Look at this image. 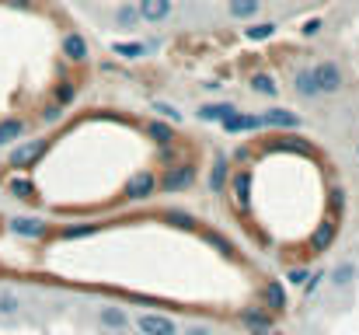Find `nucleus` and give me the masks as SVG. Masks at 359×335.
Returning a JSON list of instances; mask_svg holds the SVG:
<instances>
[{
  "label": "nucleus",
  "mask_w": 359,
  "mask_h": 335,
  "mask_svg": "<svg viewBox=\"0 0 359 335\" xmlns=\"http://www.w3.org/2000/svg\"><path fill=\"white\" fill-rule=\"evenodd\" d=\"M251 91L255 95H262V98H276L279 95V84H276V77L272 74H265V70H258V74H251Z\"/></svg>",
  "instance_id": "obj_18"
},
{
  "label": "nucleus",
  "mask_w": 359,
  "mask_h": 335,
  "mask_svg": "<svg viewBox=\"0 0 359 335\" xmlns=\"http://www.w3.org/2000/svg\"><path fill=\"white\" fill-rule=\"evenodd\" d=\"M265 301L272 304V311H279V308L286 304V297H283V287H279V283H269V287H265Z\"/></svg>",
  "instance_id": "obj_27"
},
{
  "label": "nucleus",
  "mask_w": 359,
  "mask_h": 335,
  "mask_svg": "<svg viewBox=\"0 0 359 335\" xmlns=\"http://www.w3.org/2000/svg\"><path fill=\"white\" fill-rule=\"evenodd\" d=\"M210 244H213V248H220L224 255H234V248H231V241H227V237H220V234H210Z\"/></svg>",
  "instance_id": "obj_32"
},
{
  "label": "nucleus",
  "mask_w": 359,
  "mask_h": 335,
  "mask_svg": "<svg viewBox=\"0 0 359 335\" xmlns=\"http://www.w3.org/2000/svg\"><path fill=\"white\" fill-rule=\"evenodd\" d=\"M25 129H28V122H25L21 115H7V119H0V147H14V143L25 136Z\"/></svg>",
  "instance_id": "obj_14"
},
{
  "label": "nucleus",
  "mask_w": 359,
  "mask_h": 335,
  "mask_svg": "<svg viewBox=\"0 0 359 335\" xmlns=\"http://www.w3.org/2000/svg\"><path fill=\"white\" fill-rule=\"evenodd\" d=\"M353 280H356V265H353V262H342V265L332 272V283H335V287H349Z\"/></svg>",
  "instance_id": "obj_25"
},
{
  "label": "nucleus",
  "mask_w": 359,
  "mask_h": 335,
  "mask_svg": "<svg viewBox=\"0 0 359 335\" xmlns=\"http://www.w3.org/2000/svg\"><path fill=\"white\" fill-rule=\"evenodd\" d=\"M42 119H46V122H60V119H63V109H60V105H46V109H42Z\"/></svg>",
  "instance_id": "obj_35"
},
{
  "label": "nucleus",
  "mask_w": 359,
  "mask_h": 335,
  "mask_svg": "<svg viewBox=\"0 0 359 335\" xmlns=\"http://www.w3.org/2000/svg\"><path fill=\"white\" fill-rule=\"evenodd\" d=\"M112 21H116V28L119 32H136L143 21H140V11H136V0H122L119 7H116V14H112Z\"/></svg>",
  "instance_id": "obj_10"
},
{
  "label": "nucleus",
  "mask_w": 359,
  "mask_h": 335,
  "mask_svg": "<svg viewBox=\"0 0 359 335\" xmlns=\"http://www.w3.org/2000/svg\"><path fill=\"white\" fill-rule=\"evenodd\" d=\"M224 126V133H255V129H262V119L255 115V112H234L231 119H224L220 122Z\"/></svg>",
  "instance_id": "obj_13"
},
{
  "label": "nucleus",
  "mask_w": 359,
  "mask_h": 335,
  "mask_svg": "<svg viewBox=\"0 0 359 335\" xmlns=\"http://www.w3.org/2000/svg\"><path fill=\"white\" fill-rule=\"evenodd\" d=\"M307 276H311L307 269H290V272H286V280H290L293 287H304V283H307Z\"/></svg>",
  "instance_id": "obj_33"
},
{
  "label": "nucleus",
  "mask_w": 359,
  "mask_h": 335,
  "mask_svg": "<svg viewBox=\"0 0 359 335\" xmlns=\"http://www.w3.org/2000/svg\"><path fill=\"white\" fill-rule=\"evenodd\" d=\"M227 11H231L234 21H255L262 14V0H231Z\"/></svg>",
  "instance_id": "obj_17"
},
{
  "label": "nucleus",
  "mask_w": 359,
  "mask_h": 335,
  "mask_svg": "<svg viewBox=\"0 0 359 335\" xmlns=\"http://www.w3.org/2000/svg\"><path fill=\"white\" fill-rule=\"evenodd\" d=\"M255 335H283V332H276V329H262V332H255Z\"/></svg>",
  "instance_id": "obj_38"
},
{
  "label": "nucleus",
  "mask_w": 359,
  "mask_h": 335,
  "mask_svg": "<svg viewBox=\"0 0 359 335\" xmlns=\"http://www.w3.org/2000/svg\"><path fill=\"white\" fill-rule=\"evenodd\" d=\"M192 182H196V168H189V164H175V168L164 171V178L157 182V189H164V192H182V189H189Z\"/></svg>",
  "instance_id": "obj_6"
},
{
  "label": "nucleus",
  "mask_w": 359,
  "mask_h": 335,
  "mask_svg": "<svg viewBox=\"0 0 359 335\" xmlns=\"http://www.w3.org/2000/svg\"><path fill=\"white\" fill-rule=\"evenodd\" d=\"M356 157H359V140H356Z\"/></svg>",
  "instance_id": "obj_39"
},
{
  "label": "nucleus",
  "mask_w": 359,
  "mask_h": 335,
  "mask_svg": "<svg viewBox=\"0 0 359 335\" xmlns=\"http://www.w3.org/2000/svg\"><path fill=\"white\" fill-rule=\"evenodd\" d=\"M290 84H293V95H297V98H304V102L321 98V95H318V84H314L311 67H297V70H293V77H290Z\"/></svg>",
  "instance_id": "obj_9"
},
{
  "label": "nucleus",
  "mask_w": 359,
  "mask_h": 335,
  "mask_svg": "<svg viewBox=\"0 0 359 335\" xmlns=\"http://www.w3.org/2000/svg\"><path fill=\"white\" fill-rule=\"evenodd\" d=\"M178 335H213V325L196 322V325H185V332H178Z\"/></svg>",
  "instance_id": "obj_31"
},
{
  "label": "nucleus",
  "mask_w": 359,
  "mask_h": 335,
  "mask_svg": "<svg viewBox=\"0 0 359 335\" xmlns=\"http://www.w3.org/2000/svg\"><path fill=\"white\" fill-rule=\"evenodd\" d=\"M147 133H150V140H154L157 147H164V150L175 143V126H171V122H164V119H154V122L147 126Z\"/></svg>",
  "instance_id": "obj_19"
},
{
  "label": "nucleus",
  "mask_w": 359,
  "mask_h": 335,
  "mask_svg": "<svg viewBox=\"0 0 359 335\" xmlns=\"http://www.w3.org/2000/svg\"><path fill=\"white\" fill-rule=\"evenodd\" d=\"M56 98H60V102H74V98H77V88H70V84H63V88L56 91Z\"/></svg>",
  "instance_id": "obj_37"
},
{
  "label": "nucleus",
  "mask_w": 359,
  "mask_h": 335,
  "mask_svg": "<svg viewBox=\"0 0 359 335\" xmlns=\"http://www.w3.org/2000/svg\"><path fill=\"white\" fill-rule=\"evenodd\" d=\"M46 150H49V140H18L14 150H11V157H7V164L14 171H32L46 157Z\"/></svg>",
  "instance_id": "obj_1"
},
{
  "label": "nucleus",
  "mask_w": 359,
  "mask_h": 335,
  "mask_svg": "<svg viewBox=\"0 0 359 335\" xmlns=\"http://www.w3.org/2000/svg\"><path fill=\"white\" fill-rule=\"evenodd\" d=\"M227 178H231V164H227L224 154H217L213 171H210V189H213V192H224V189H227Z\"/></svg>",
  "instance_id": "obj_20"
},
{
  "label": "nucleus",
  "mask_w": 359,
  "mask_h": 335,
  "mask_svg": "<svg viewBox=\"0 0 359 335\" xmlns=\"http://www.w3.org/2000/svg\"><path fill=\"white\" fill-rule=\"evenodd\" d=\"M244 35H248L251 42H262V39H272V35H276V25H272V21H251V25L244 28Z\"/></svg>",
  "instance_id": "obj_22"
},
{
  "label": "nucleus",
  "mask_w": 359,
  "mask_h": 335,
  "mask_svg": "<svg viewBox=\"0 0 359 335\" xmlns=\"http://www.w3.org/2000/svg\"><path fill=\"white\" fill-rule=\"evenodd\" d=\"M234 112H238L234 102H206V105H199L196 115H199L203 122H217V126H220V122H224V119H231Z\"/></svg>",
  "instance_id": "obj_15"
},
{
  "label": "nucleus",
  "mask_w": 359,
  "mask_h": 335,
  "mask_svg": "<svg viewBox=\"0 0 359 335\" xmlns=\"http://www.w3.org/2000/svg\"><path fill=\"white\" fill-rule=\"evenodd\" d=\"M63 56H67V60H74V63H84V60L91 56L88 39H84L81 32H67V35H63Z\"/></svg>",
  "instance_id": "obj_11"
},
{
  "label": "nucleus",
  "mask_w": 359,
  "mask_h": 335,
  "mask_svg": "<svg viewBox=\"0 0 359 335\" xmlns=\"http://www.w3.org/2000/svg\"><path fill=\"white\" fill-rule=\"evenodd\" d=\"M231 178H234V182H231V185H234V203H238L241 214H248V210H251V171L241 168Z\"/></svg>",
  "instance_id": "obj_12"
},
{
  "label": "nucleus",
  "mask_w": 359,
  "mask_h": 335,
  "mask_svg": "<svg viewBox=\"0 0 359 335\" xmlns=\"http://www.w3.org/2000/svg\"><path fill=\"white\" fill-rule=\"evenodd\" d=\"M318 32H321V18H311V21L304 25V35H307V39H314Z\"/></svg>",
  "instance_id": "obj_36"
},
{
  "label": "nucleus",
  "mask_w": 359,
  "mask_h": 335,
  "mask_svg": "<svg viewBox=\"0 0 359 335\" xmlns=\"http://www.w3.org/2000/svg\"><path fill=\"white\" fill-rule=\"evenodd\" d=\"M11 192H14V199H35V185L28 178H14L11 182Z\"/></svg>",
  "instance_id": "obj_26"
},
{
  "label": "nucleus",
  "mask_w": 359,
  "mask_h": 335,
  "mask_svg": "<svg viewBox=\"0 0 359 335\" xmlns=\"http://www.w3.org/2000/svg\"><path fill=\"white\" fill-rule=\"evenodd\" d=\"M98 322H102V329L126 332V329H129V311H122V308H116V304H109V308L98 311Z\"/></svg>",
  "instance_id": "obj_16"
},
{
  "label": "nucleus",
  "mask_w": 359,
  "mask_h": 335,
  "mask_svg": "<svg viewBox=\"0 0 359 335\" xmlns=\"http://www.w3.org/2000/svg\"><path fill=\"white\" fill-rule=\"evenodd\" d=\"M168 221H175V227H192V217L189 214H178V210H171V214H164Z\"/></svg>",
  "instance_id": "obj_34"
},
{
  "label": "nucleus",
  "mask_w": 359,
  "mask_h": 335,
  "mask_svg": "<svg viewBox=\"0 0 359 335\" xmlns=\"http://www.w3.org/2000/svg\"><path fill=\"white\" fill-rule=\"evenodd\" d=\"M91 234H98V223H74V227H63V237H67V241L91 237Z\"/></svg>",
  "instance_id": "obj_24"
},
{
  "label": "nucleus",
  "mask_w": 359,
  "mask_h": 335,
  "mask_svg": "<svg viewBox=\"0 0 359 335\" xmlns=\"http://www.w3.org/2000/svg\"><path fill=\"white\" fill-rule=\"evenodd\" d=\"M116 53L126 60H140L143 53H150V46L147 42H116Z\"/></svg>",
  "instance_id": "obj_23"
},
{
  "label": "nucleus",
  "mask_w": 359,
  "mask_h": 335,
  "mask_svg": "<svg viewBox=\"0 0 359 335\" xmlns=\"http://www.w3.org/2000/svg\"><path fill=\"white\" fill-rule=\"evenodd\" d=\"M154 192H157V175H154V171H136V175H129V182H126V189H122V196L133 199V203H143V199H150Z\"/></svg>",
  "instance_id": "obj_3"
},
{
  "label": "nucleus",
  "mask_w": 359,
  "mask_h": 335,
  "mask_svg": "<svg viewBox=\"0 0 359 335\" xmlns=\"http://www.w3.org/2000/svg\"><path fill=\"white\" fill-rule=\"evenodd\" d=\"M314 74V84H318V95H339L346 88V70L335 63V60H318L311 67Z\"/></svg>",
  "instance_id": "obj_2"
},
{
  "label": "nucleus",
  "mask_w": 359,
  "mask_h": 335,
  "mask_svg": "<svg viewBox=\"0 0 359 335\" xmlns=\"http://www.w3.org/2000/svg\"><path fill=\"white\" fill-rule=\"evenodd\" d=\"M7 227H11L14 237H25V241H42V237H49V223L42 221V217H14Z\"/></svg>",
  "instance_id": "obj_4"
},
{
  "label": "nucleus",
  "mask_w": 359,
  "mask_h": 335,
  "mask_svg": "<svg viewBox=\"0 0 359 335\" xmlns=\"http://www.w3.org/2000/svg\"><path fill=\"white\" fill-rule=\"evenodd\" d=\"M241 322H244L251 332H262V329L272 325V315H269V308H248V311H241Z\"/></svg>",
  "instance_id": "obj_21"
},
{
  "label": "nucleus",
  "mask_w": 359,
  "mask_h": 335,
  "mask_svg": "<svg viewBox=\"0 0 359 335\" xmlns=\"http://www.w3.org/2000/svg\"><path fill=\"white\" fill-rule=\"evenodd\" d=\"M154 112H157L161 119H168V122H182V112L175 109L171 102H154Z\"/></svg>",
  "instance_id": "obj_28"
},
{
  "label": "nucleus",
  "mask_w": 359,
  "mask_h": 335,
  "mask_svg": "<svg viewBox=\"0 0 359 335\" xmlns=\"http://www.w3.org/2000/svg\"><path fill=\"white\" fill-rule=\"evenodd\" d=\"M332 234H335V230H332V223H325V227H318V234L311 237V244H314V248H328Z\"/></svg>",
  "instance_id": "obj_29"
},
{
  "label": "nucleus",
  "mask_w": 359,
  "mask_h": 335,
  "mask_svg": "<svg viewBox=\"0 0 359 335\" xmlns=\"http://www.w3.org/2000/svg\"><path fill=\"white\" fill-rule=\"evenodd\" d=\"M258 119H262V129L269 126V129H300V115L297 112H290V109H265V112H258Z\"/></svg>",
  "instance_id": "obj_8"
},
{
  "label": "nucleus",
  "mask_w": 359,
  "mask_h": 335,
  "mask_svg": "<svg viewBox=\"0 0 359 335\" xmlns=\"http://www.w3.org/2000/svg\"><path fill=\"white\" fill-rule=\"evenodd\" d=\"M136 329L143 335H178V322L175 318H168V315H154V311H147V315H140L136 318Z\"/></svg>",
  "instance_id": "obj_5"
},
{
  "label": "nucleus",
  "mask_w": 359,
  "mask_h": 335,
  "mask_svg": "<svg viewBox=\"0 0 359 335\" xmlns=\"http://www.w3.org/2000/svg\"><path fill=\"white\" fill-rule=\"evenodd\" d=\"M136 11H140V21L143 25H161L171 18L175 4L171 0H136Z\"/></svg>",
  "instance_id": "obj_7"
},
{
  "label": "nucleus",
  "mask_w": 359,
  "mask_h": 335,
  "mask_svg": "<svg viewBox=\"0 0 359 335\" xmlns=\"http://www.w3.org/2000/svg\"><path fill=\"white\" fill-rule=\"evenodd\" d=\"M18 308H21V301L14 294H0V315H18Z\"/></svg>",
  "instance_id": "obj_30"
}]
</instances>
